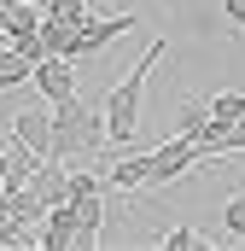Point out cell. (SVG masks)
Listing matches in <instances>:
<instances>
[{"label":"cell","mask_w":245,"mask_h":251,"mask_svg":"<svg viewBox=\"0 0 245 251\" xmlns=\"http://www.w3.org/2000/svg\"><path fill=\"white\" fill-rule=\"evenodd\" d=\"M204 123H210V100H193V105H181V117H175V134H198Z\"/></svg>","instance_id":"9a60e30c"},{"label":"cell","mask_w":245,"mask_h":251,"mask_svg":"<svg viewBox=\"0 0 245 251\" xmlns=\"http://www.w3.org/2000/svg\"><path fill=\"white\" fill-rule=\"evenodd\" d=\"M105 193H88V199H70L76 204V251L99 246V222H105V204H99Z\"/></svg>","instance_id":"30bf717a"},{"label":"cell","mask_w":245,"mask_h":251,"mask_svg":"<svg viewBox=\"0 0 245 251\" xmlns=\"http://www.w3.org/2000/svg\"><path fill=\"white\" fill-rule=\"evenodd\" d=\"M245 117V94H216L210 100V123H240Z\"/></svg>","instance_id":"5bb4252c"},{"label":"cell","mask_w":245,"mask_h":251,"mask_svg":"<svg viewBox=\"0 0 245 251\" xmlns=\"http://www.w3.org/2000/svg\"><path fill=\"white\" fill-rule=\"evenodd\" d=\"M164 53H170V41H152V47L140 53V64H128V70H122V82L105 94V105H99V111H105V140H117L122 152L134 146V128H140V100H146V76H152V64L164 59Z\"/></svg>","instance_id":"6da1fadb"},{"label":"cell","mask_w":245,"mask_h":251,"mask_svg":"<svg viewBox=\"0 0 245 251\" xmlns=\"http://www.w3.org/2000/svg\"><path fill=\"white\" fill-rule=\"evenodd\" d=\"M29 6H41V12H47V0H29Z\"/></svg>","instance_id":"44dd1931"},{"label":"cell","mask_w":245,"mask_h":251,"mask_svg":"<svg viewBox=\"0 0 245 251\" xmlns=\"http://www.w3.org/2000/svg\"><path fill=\"white\" fill-rule=\"evenodd\" d=\"M164 246H170V251H198V234H193V228H170Z\"/></svg>","instance_id":"ac0fdd59"},{"label":"cell","mask_w":245,"mask_h":251,"mask_svg":"<svg viewBox=\"0 0 245 251\" xmlns=\"http://www.w3.org/2000/svg\"><path fill=\"white\" fill-rule=\"evenodd\" d=\"M146 187V152H122L105 170V193H140Z\"/></svg>","instance_id":"9c48e42d"},{"label":"cell","mask_w":245,"mask_h":251,"mask_svg":"<svg viewBox=\"0 0 245 251\" xmlns=\"http://www.w3.org/2000/svg\"><path fill=\"white\" fill-rule=\"evenodd\" d=\"M29 76H35V64L24 59V53H12V47L0 53V88H24Z\"/></svg>","instance_id":"7c38bea8"},{"label":"cell","mask_w":245,"mask_h":251,"mask_svg":"<svg viewBox=\"0 0 245 251\" xmlns=\"http://www.w3.org/2000/svg\"><path fill=\"white\" fill-rule=\"evenodd\" d=\"M47 18H59V24H70V29H82L94 12H88V0H47Z\"/></svg>","instance_id":"4fadbf2b"},{"label":"cell","mask_w":245,"mask_h":251,"mask_svg":"<svg viewBox=\"0 0 245 251\" xmlns=\"http://www.w3.org/2000/svg\"><path fill=\"white\" fill-rule=\"evenodd\" d=\"M41 41H47V53L76 59V29H70V24H59V18H47V12H41Z\"/></svg>","instance_id":"8fae6325"},{"label":"cell","mask_w":245,"mask_h":251,"mask_svg":"<svg viewBox=\"0 0 245 251\" xmlns=\"http://www.w3.org/2000/svg\"><path fill=\"white\" fill-rule=\"evenodd\" d=\"M134 12H111V18H88L82 29H76V59H88V53H99V47H111L117 35H134Z\"/></svg>","instance_id":"277c9868"},{"label":"cell","mask_w":245,"mask_h":251,"mask_svg":"<svg viewBox=\"0 0 245 251\" xmlns=\"http://www.w3.org/2000/svg\"><path fill=\"white\" fill-rule=\"evenodd\" d=\"M6 128H12V140H18V146H29V152L53 158V117H47V111H12Z\"/></svg>","instance_id":"8992f818"},{"label":"cell","mask_w":245,"mask_h":251,"mask_svg":"<svg viewBox=\"0 0 245 251\" xmlns=\"http://www.w3.org/2000/svg\"><path fill=\"white\" fill-rule=\"evenodd\" d=\"M29 193H35L41 204H64V199H70V170H64V158H41L35 176H29Z\"/></svg>","instance_id":"ba28073f"},{"label":"cell","mask_w":245,"mask_h":251,"mask_svg":"<svg viewBox=\"0 0 245 251\" xmlns=\"http://www.w3.org/2000/svg\"><path fill=\"white\" fill-rule=\"evenodd\" d=\"M105 140V111H94L82 94H70L53 105V158H82V152H94Z\"/></svg>","instance_id":"7a4b0ae2"},{"label":"cell","mask_w":245,"mask_h":251,"mask_svg":"<svg viewBox=\"0 0 245 251\" xmlns=\"http://www.w3.org/2000/svg\"><path fill=\"white\" fill-rule=\"evenodd\" d=\"M193 164H204V152H198V140H193V134H175V140H164L158 152H146V187H140V193L170 187V181H175V176H187Z\"/></svg>","instance_id":"3957f363"},{"label":"cell","mask_w":245,"mask_h":251,"mask_svg":"<svg viewBox=\"0 0 245 251\" xmlns=\"http://www.w3.org/2000/svg\"><path fill=\"white\" fill-rule=\"evenodd\" d=\"M29 88L35 94H47L53 105L76 94V59H64V53H47V59L35 64V76H29Z\"/></svg>","instance_id":"5b68a950"},{"label":"cell","mask_w":245,"mask_h":251,"mask_svg":"<svg viewBox=\"0 0 245 251\" xmlns=\"http://www.w3.org/2000/svg\"><path fill=\"white\" fill-rule=\"evenodd\" d=\"M12 222H18V210H12V193L0 187V234H6V228H12Z\"/></svg>","instance_id":"d6986e66"},{"label":"cell","mask_w":245,"mask_h":251,"mask_svg":"<svg viewBox=\"0 0 245 251\" xmlns=\"http://www.w3.org/2000/svg\"><path fill=\"white\" fill-rule=\"evenodd\" d=\"M222 12H228V24H240V29H245V0H222Z\"/></svg>","instance_id":"ffe728a7"},{"label":"cell","mask_w":245,"mask_h":251,"mask_svg":"<svg viewBox=\"0 0 245 251\" xmlns=\"http://www.w3.org/2000/svg\"><path fill=\"white\" fill-rule=\"evenodd\" d=\"M228 152H245V117L222 128V152H216V158H228Z\"/></svg>","instance_id":"e0dca14e"},{"label":"cell","mask_w":245,"mask_h":251,"mask_svg":"<svg viewBox=\"0 0 245 251\" xmlns=\"http://www.w3.org/2000/svg\"><path fill=\"white\" fill-rule=\"evenodd\" d=\"M41 246L47 251H76V204L64 199V204H47V216H41Z\"/></svg>","instance_id":"52a82bcc"},{"label":"cell","mask_w":245,"mask_h":251,"mask_svg":"<svg viewBox=\"0 0 245 251\" xmlns=\"http://www.w3.org/2000/svg\"><path fill=\"white\" fill-rule=\"evenodd\" d=\"M222 228H228L234 240H245V193H234V199L222 204Z\"/></svg>","instance_id":"2e32d148"}]
</instances>
